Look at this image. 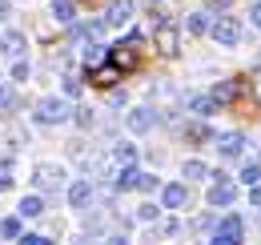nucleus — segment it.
<instances>
[{
    "label": "nucleus",
    "instance_id": "obj_19",
    "mask_svg": "<svg viewBox=\"0 0 261 245\" xmlns=\"http://www.w3.org/2000/svg\"><path fill=\"white\" fill-rule=\"evenodd\" d=\"M181 173H185V181H205V177H213L205 161H185V169H181Z\"/></svg>",
    "mask_w": 261,
    "mask_h": 245
},
{
    "label": "nucleus",
    "instance_id": "obj_4",
    "mask_svg": "<svg viewBox=\"0 0 261 245\" xmlns=\"http://www.w3.org/2000/svg\"><path fill=\"white\" fill-rule=\"evenodd\" d=\"M33 185L36 189H61L65 185V165H57V161H40L33 169Z\"/></svg>",
    "mask_w": 261,
    "mask_h": 245
},
{
    "label": "nucleus",
    "instance_id": "obj_31",
    "mask_svg": "<svg viewBox=\"0 0 261 245\" xmlns=\"http://www.w3.org/2000/svg\"><path fill=\"white\" fill-rule=\"evenodd\" d=\"M76 125L89 129V125H93V113H89V109H76Z\"/></svg>",
    "mask_w": 261,
    "mask_h": 245
},
{
    "label": "nucleus",
    "instance_id": "obj_11",
    "mask_svg": "<svg viewBox=\"0 0 261 245\" xmlns=\"http://www.w3.org/2000/svg\"><path fill=\"white\" fill-rule=\"evenodd\" d=\"M233 197H237V189H233V181H213V189H209V205L213 209H225V205H233Z\"/></svg>",
    "mask_w": 261,
    "mask_h": 245
},
{
    "label": "nucleus",
    "instance_id": "obj_25",
    "mask_svg": "<svg viewBox=\"0 0 261 245\" xmlns=\"http://www.w3.org/2000/svg\"><path fill=\"white\" fill-rule=\"evenodd\" d=\"M185 137H193V141H209V137H213V129H209L205 121H197V125H189V129H185Z\"/></svg>",
    "mask_w": 261,
    "mask_h": 245
},
{
    "label": "nucleus",
    "instance_id": "obj_36",
    "mask_svg": "<svg viewBox=\"0 0 261 245\" xmlns=\"http://www.w3.org/2000/svg\"><path fill=\"white\" fill-rule=\"evenodd\" d=\"M8 12H12V8H8V0H0V20H8Z\"/></svg>",
    "mask_w": 261,
    "mask_h": 245
},
{
    "label": "nucleus",
    "instance_id": "obj_6",
    "mask_svg": "<svg viewBox=\"0 0 261 245\" xmlns=\"http://www.w3.org/2000/svg\"><path fill=\"white\" fill-rule=\"evenodd\" d=\"M133 12H137L133 0H109V8H105V24H109V29H125V24L133 20Z\"/></svg>",
    "mask_w": 261,
    "mask_h": 245
},
{
    "label": "nucleus",
    "instance_id": "obj_17",
    "mask_svg": "<svg viewBox=\"0 0 261 245\" xmlns=\"http://www.w3.org/2000/svg\"><path fill=\"white\" fill-rule=\"evenodd\" d=\"M117 77H121V72H117V68H113V64H100L97 72H93V68H89V81H93V85H100V89H109V85H113V81H117Z\"/></svg>",
    "mask_w": 261,
    "mask_h": 245
},
{
    "label": "nucleus",
    "instance_id": "obj_12",
    "mask_svg": "<svg viewBox=\"0 0 261 245\" xmlns=\"http://www.w3.org/2000/svg\"><path fill=\"white\" fill-rule=\"evenodd\" d=\"M217 153L221 157H241L245 153V133H221V137H217Z\"/></svg>",
    "mask_w": 261,
    "mask_h": 245
},
{
    "label": "nucleus",
    "instance_id": "obj_30",
    "mask_svg": "<svg viewBox=\"0 0 261 245\" xmlns=\"http://www.w3.org/2000/svg\"><path fill=\"white\" fill-rule=\"evenodd\" d=\"M137 189H141V193H153V189H157V177H145V173H141V181H137Z\"/></svg>",
    "mask_w": 261,
    "mask_h": 245
},
{
    "label": "nucleus",
    "instance_id": "obj_16",
    "mask_svg": "<svg viewBox=\"0 0 261 245\" xmlns=\"http://www.w3.org/2000/svg\"><path fill=\"white\" fill-rule=\"evenodd\" d=\"M53 16L61 24H72L76 20V0H53Z\"/></svg>",
    "mask_w": 261,
    "mask_h": 245
},
{
    "label": "nucleus",
    "instance_id": "obj_1",
    "mask_svg": "<svg viewBox=\"0 0 261 245\" xmlns=\"http://www.w3.org/2000/svg\"><path fill=\"white\" fill-rule=\"evenodd\" d=\"M33 121L36 125H65L68 121V101H61V96H44V101H36L33 109Z\"/></svg>",
    "mask_w": 261,
    "mask_h": 245
},
{
    "label": "nucleus",
    "instance_id": "obj_8",
    "mask_svg": "<svg viewBox=\"0 0 261 245\" xmlns=\"http://www.w3.org/2000/svg\"><path fill=\"white\" fill-rule=\"evenodd\" d=\"M153 125H157V109H149V105L129 109V133H149Z\"/></svg>",
    "mask_w": 261,
    "mask_h": 245
},
{
    "label": "nucleus",
    "instance_id": "obj_13",
    "mask_svg": "<svg viewBox=\"0 0 261 245\" xmlns=\"http://www.w3.org/2000/svg\"><path fill=\"white\" fill-rule=\"evenodd\" d=\"M245 89H249L245 81H225V85H217V89L209 92V96H213L217 105H229V101H237V96H241V92H245Z\"/></svg>",
    "mask_w": 261,
    "mask_h": 245
},
{
    "label": "nucleus",
    "instance_id": "obj_10",
    "mask_svg": "<svg viewBox=\"0 0 261 245\" xmlns=\"http://www.w3.org/2000/svg\"><path fill=\"white\" fill-rule=\"evenodd\" d=\"M109 64H113L117 72H133V68L141 64V57H137V48H129V44H117V48L109 53Z\"/></svg>",
    "mask_w": 261,
    "mask_h": 245
},
{
    "label": "nucleus",
    "instance_id": "obj_23",
    "mask_svg": "<svg viewBox=\"0 0 261 245\" xmlns=\"http://www.w3.org/2000/svg\"><path fill=\"white\" fill-rule=\"evenodd\" d=\"M0 237L16 241V237H20V217H4V221H0Z\"/></svg>",
    "mask_w": 261,
    "mask_h": 245
},
{
    "label": "nucleus",
    "instance_id": "obj_32",
    "mask_svg": "<svg viewBox=\"0 0 261 245\" xmlns=\"http://www.w3.org/2000/svg\"><path fill=\"white\" fill-rule=\"evenodd\" d=\"M76 92H81V81H76V77H68V81H65V96H76Z\"/></svg>",
    "mask_w": 261,
    "mask_h": 245
},
{
    "label": "nucleus",
    "instance_id": "obj_37",
    "mask_svg": "<svg viewBox=\"0 0 261 245\" xmlns=\"http://www.w3.org/2000/svg\"><path fill=\"white\" fill-rule=\"evenodd\" d=\"M229 4H233V0H213V8H217V12H225Z\"/></svg>",
    "mask_w": 261,
    "mask_h": 245
},
{
    "label": "nucleus",
    "instance_id": "obj_35",
    "mask_svg": "<svg viewBox=\"0 0 261 245\" xmlns=\"http://www.w3.org/2000/svg\"><path fill=\"white\" fill-rule=\"evenodd\" d=\"M249 89H253V92L261 96V68H253V81H249Z\"/></svg>",
    "mask_w": 261,
    "mask_h": 245
},
{
    "label": "nucleus",
    "instance_id": "obj_2",
    "mask_svg": "<svg viewBox=\"0 0 261 245\" xmlns=\"http://www.w3.org/2000/svg\"><path fill=\"white\" fill-rule=\"evenodd\" d=\"M153 44H157V53L161 57H181V32L177 24H169V20H157V29H153Z\"/></svg>",
    "mask_w": 261,
    "mask_h": 245
},
{
    "label": "nucleus",
    "instance_id": "obj_5",
    "mask_svg": "<svg viewBox=\"0 0 261 245\" xmlns=\"http://www.w3.org/2000/svg\"><path fill=\"white\" fill-rule=\"evenodd\" d=\"M29 53V36L16 29H4L0 32V57H8V61H20Z\"/></svg>",
    "mask_w": 261,
    "mask_h": 245
},
{
    "label": "nucleus",
    "instance_id": "obj_27",
    "mask_svg": "<svg viewBox=\"0 0 261 245\" xmlns=\"http://www.w3.org/2000/svg\"><path fill=\"white\" fill-rule=\"evenodd\" d=\"M29 72H33V64L24 61V57H20V61H12V81H29Z\"/></svg>",
    "mask_w": 261,
    "mask_h": 245
},
{
    "label": "nucleus",
    "instance_id": "obj_15",
    "mask_svg": "<svg viewBox=\"0 0 261 245\" xmlns=\"http://www.w3.org/2000/svg\"><path fill=\"white\" fill-rule=\"evenodd\" d=\"M209 24H213V20H209V12H189V16H185V32H189V36L209 32Z\"/></svg>",
    "mask_w": 261,
    "mask_h": 245
},
{
    "label": "nucleus",
    "instance_id": "obj_39",
    "mask_svg": "<svg viewBox=\"0 0 261 245\" xmlns=\"http://www.w3.org/2000/svg\"><path fill=\"white\" fill-rule=\"evenodd\" d=\"M105 245H129V241H125V237H109Z\"/></svg>",
    "mask_w": 261,
    "mask_h": 245
},
{
    "label": "nucleus",
    "instance_id": "obj_24",
    "mask_svg": "<svg viewBox=\"0 0 261 245\" xmlns=\"http://www.w3.org/2000/svg\"><path fill=\"white\" fill-rule=\"evenodd\" d=\"M221 237L241 241V217H225V221H221Z\"/></svg>",
    "mask_w": 261,
    "mask_h": 245
},
{
    "label": "nucleus",
    "instance_id": "obj_38",
    "mask_svg": "<svg viewBox=\"0 0 261 245\" xmlns=\"http://www.w3.org/2000/svg\"><path fill=\"white\" fill-rule=\"evenodd\" d=\"M249 201H253V205H261V185L253 189V193H249Z\"/></svg>",
    "mask_w": 261,
    "mask_h": 245
},
{
    "label": "nucleus",
    "instance_id": "obj_34",
    "mask_svg": "<svg viewBox=\"0 0 261 245\" xmlns=\"http://www.w3.org/2000/svg\"><path fill=\"white\" fill-rule=\"evenodd\" d=\"M249 20H253V29H261V0L253 4V8H249Z\"/></svg>",
    "mask_w": 261,
    "mask_h": 245
},
{
    "label": "nucleus",
    "instance_id": "obj_14",
    "mask_svg": "<svg viewBox=\"0 0 261 245\" xmlns=\"http://www.w3.org/2000/svg\"><path fill=\"white\" fill-rule=\"evenodd\" d=\"M185 105H189V109H193L197 117H213V113H217V109H221V105H217V101H213V96H209V92H197V96H189V101H185Z\"/></svg>",
    "mask_w": 261,
    "mask_h": 245
},
{
    "label": "nucleus",
    "instance_id": "obj_9",
    "mask_svg": "<svg viewBox=\"0 0 261 245\" xmlns=\"http://www.w3.org/2000/svg\"><path fill=\"white\" fill-rule=\"evenodd\" d=\"M93 197H97L93 181H72V185H68V205H72V209H89Z\"/></svg>",
    "mask_w": 261,
    "mask_h": 245
},
{
    "label": "nucleus",
    "instance_id": "obj_21",
    "mask_svg": "<svg viewBox=\"0 0 261 245\" xmlns=\"http://www.w3.org/2000/svg\"><path fill=\"white\" fill-rule=\"evenodd\" d=\"M16 113V89L12 85H0V117Z\"/></svg>",
    "mask_w": 261,
    "mask_h": 245
},
{
    "label": "nucleus",
    "instance_id": "obj_33",
    "mask_svg": "<svg viewBox=\"0 0 261 245\" xmlns=\"http://www.w3.org/2000/svg\"><path fill=\"white\" fill-rule=\"evenodd\" d=\"M16 245H53L48 237H16Z\"/></svg>",
    "mask_w": 261,
    "mask_h": 245
},
{
    "label": "nucleus",
    "instance_id": "obj_26",
    "mask_svg": "<svg viewBox=\"0 0 261 245\" xmlns=\"http://www.w3.org/2000/svg\"><path fill=\"white\" fill-rule=\"evenodd\" d=\"M241 181H245V185H257L261 181V165H257V161H249V165L241 169Z\"/></svg>",
    "mask_w": 261,
    "mask_h": 245
},
{
    "label": "nucleus",
    "instance_id": "obj_18",
    "mask_svg": "<svg viewBox=\"0 0 261 245\" xmlns=\"http://www.w3.org/2000/svg\"><path fill=\"white\" fill-rule=\"evenodd\" d=\"M113 157H117L121 165H137V145H133V141H117V145H113Z\"/></svg>",
    "mask_w": 261,
    "mask_h": 245
},
{
    "label": "nucleus",
    "instance_id": "obj_20",
    "mask_svg": "<svg viewBox=\"0 0 261 245\" xmlns=\"http://www.w3.org/2000/svg\"><path fill=\"white\" fill-rule=\"evenodd\" d=\"M137 181H141V169H137V165H125V169L117 173V189H137Z\"/></svg>",
    "mask_w": 261,
    "mask_h": 245
},
{
    "label": "nucleus",
    "instance_id": "obj_22",
    "mask_svg": "<svg viewBox=\"0 0 261 245\" xmlns=\"http://www.w3.org/2000/svg\"><path fill=\"white\" fill-rule=\"evenodd\" d=\"M40 213H44L40 197H20V217H40Z\"/></svg>",
    "mask_w": 261,
    "mask_h": 245
},
{
    "label": "nucleus",
    "instance_id": "obj_3",
    "mask_svg": "<svg viewBox=\"0 0 261 245\" xmlns=\"http://www.w3.org/2000/svg\"><path fill=\"white\" fill-rule=\"evenodd\" d=\"M209 36H213L217 44L233 48V44H241V20H233V16H217V20L209 24Z\"/></svg>",
    "mask_w": 261,
    "mask_h": 245
},
{
    "label": "nucleus",
    "instance_id": "obj_7",
    "mask_svg": "<svg viewBox=\"0 0 261 245\" xmlns=\"http://www.w3.org/2000/svg\"><path fill=\"white\" fill-rule=\"evenodd\" d=\"M161 205H165V209H185V205H189V185H185V181L165 185V189H161Z\"/></svg>",
    "mask_w": 261,
    "mask_h": 245
},
{
    "label": "nucleus",
    "instance_id": "obj_28",
    "mask_svg": "<svg viewBox=\"0 0 261 245\" xmlns=\"http://www.w3.org/2000/svg\"><path fill=\"white\" fill-rule=\"evenodd\" d=\"M100 57H105V48H100L97 40H93V44H89V48H85V61L93 64V61H100Z\"/></svg>",
    "mask_w": 261,
    "mask_h": 245
},
{
    "label": "nucleus",
    "instance_id": "obj_29",
    "mask_svg": "<svg viewBox=\"0 0 261 245\" xmlns=\"http://www.w3.org/2000/svg\"><path fill=\"white\" fill-rule=\"evenodd\" d=\"M137 217H141V221H153V217H157V205H153V201H145V205L137 209Z\"/></svg>",
    "mask_w": 261,
    "mask_h": 245
}]
</instances>
